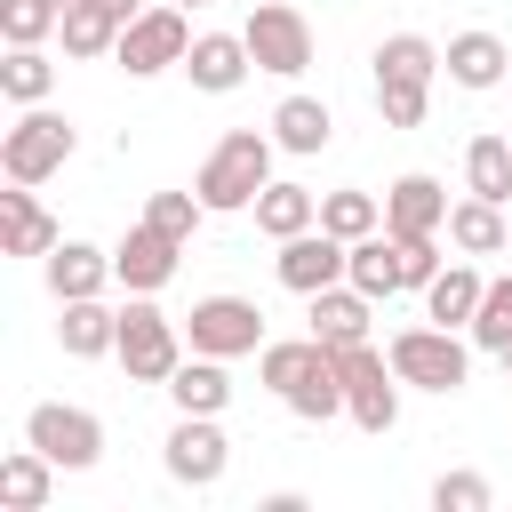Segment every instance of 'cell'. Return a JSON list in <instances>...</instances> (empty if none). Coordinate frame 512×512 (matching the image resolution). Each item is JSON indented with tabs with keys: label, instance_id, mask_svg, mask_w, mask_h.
Wrapping results in <instances>:
<instances>
[{
	"label": "cell",
	"instance_id": "obj_22",
	"mask_svg": "<svg viewBox=\"0 0 512 512\" xmlns=\"http://www.w3.org/2000/svg\"><path fill=\"white\" fill-rule=\"evenodd\" d=\"M312 304V336L320 344H368V320H376V296H360L352 280H336V288H320V296H304Z\"/></svg>",
	"mask_w": 512,
	"mask_h": 512
},
{
	"label": "cell",
	"instance_id": "obj_34",
	"mask_svg": "<svg viewBox=\"0 0 512 512\" xmlns=\"http://www.w3.org/2000/svg\"><path fill=\"white\" fill-rule=\"evenodd\" d=\"M472 352H496L504 360V344H512V272H496L488 288H480V312H472Z\"/></svg>",
	"mask_w": 512,
	"mask_h": 512
},
{
	"label": "cell",
	"instance_id": "obj_16",
	"mask_svg": "<svg viewBox=\"0 0 512 512\" xmlns=\"http://www.w3.org/2000/svg\"><path fill=\"white\" fill-rule=\"evenodd\" d=\"M440 72L480 96V88H504V80H512V48H504L496 32H456V40L440 48Z\"/></svg>",
	"mask_w": 512,
	"mask_h": 512
},
{
	"label": "cell",
	"instance_id": "obj_32",
	"mask_svg": "<svg viewBox=\"0 0 512 512\" xmlns=\"http://www.w3.org/2000/svg\"><path fill=\"white\" fill-rule=\"evenodd\" d=\"M320 224L336 240H368V232H384V200L360 184H336V192H320Z\"/></svg>",
	"mask_w": 512,
	"mask_h": 512
},
{
	"label": "cell",
	"instance_id": "obj_2",
	"mask_svg": "<svg viewBox=\"0 0 512 512\" xmlns=\"http://www.w3.org/2000/svg\"><path fill=\"white\" fill-rule=\"evenodd\" d=\"M432 80H440V48L424 32H392L376 48V112H384V128H424Z\"/></svg>",
	"mask_w": 512,
	"mask_h": 512
},
{
	"label": "cell",
	"instance_id": "obj_37",
	"mask_svg": "<svg viewBox=\"0 0 512 512\" xmlns=\"http://www.w3.org/2000/svg\"><path fill=\"white\" fill-rule=\"evenodd\" d=\"M392 248H400V288H416V296H424L432 272L448 264V256H440V232H392Z\"/></svg>",
	"mask_w": 512,
	"mask_h": 512
},
{
	"label": "cell",
	"instance_id": "obj_9",
	"mask_svg": "<svg viewBox=\"0 0 512 512\" xmlns=\"http://www.w3.org/2000/svg\"><path fill=\"white\" fill-rule=\"evenodd\" d=\"M24 440H32L56 472H88V464L104 456V424H96L88 408H72V400H40V408L24 416Z\"/></svg>",
	"mask_w": 512,
	"mask_h": 512
},
{
	"label": "cell",
	"instance_id": "obj_13",
	"mask_svg": "<svg viewBox=\"0 0 512 512\" xmlns=\"http://www.w3.org/2000/svg\"><path fill=\"white\" fill-rule=\"evenodd\" d=\"M176 256H184V240H168L160 224H128L120 248H112V272H120L128 296H160L176 280Z\"/></svg>",
	"mask_w": 512,
	"mask_h": 512
},
{
	"label": "cell",
	"instance_id": "obj_24",
	"mask_svg": "<svg viewBox=\"0 0 512 512\" xmlns=\"http://www.w3.org/2000/svg\"><path fill=\"white\" fill-rule=\"evenodd\" d=\"M328 136H336V112H328L320 96H280V104H272V144H280V152L312 160V152H328Z\"/></svg>",
	"mask_w": 512,
	"mask_h": 512
},
{
	"label": "cell",
	"instance_id": "obj_42",
	"mask_svg": "<svg viewBox=\"0 0 512 512\" xmlns=\"http://www.w3.org/2000/svg\"><path fill=\"white\" fill-rule=\"evenodd\" d=\"M56 8H72V0H56Z\"/></svg>",
	"mask_w": 512,
	"mask_h": 512
},
{
	"label": "cell",
	"instance_id": "obj_31",
	"mask_svg": "<svg viewBox=\"0 0 512 512\" xmlns=\"http://www.w3.org/2000/svg\"><path fill=\"white\" fill-rule=\"evenodd\" d=\"M0 96L24 112V104H48L56 96V64H48V48H8L0 56Z\"/></svg>",
	"mask_w": 512,
	"mask_h": 512
},
{
	"label": "cell",
	"instance_id": "obj_14",
	"mask_svg": "<svg viewBox=\"0 0 512 512\" xmlns=\"http://www.w3.org/2000/svg\"><path fill=\"white\" fill-rule=\"evenodd\" d=\"M40 272H48V296L56 304H72V296H104L120 272H112V248H96V240H56L48 256H40Z\"/></svg>",
	"mask_w": 512,
	"mask_h": 512
},
{
	"label": "cell",
	"instance_id": "obj_38",
	"mask_svg": "<svg viewBox=\"0 0 512 512\" xmlns=\"http://www.w3.org/2000/svg\"><path fill=\"white\" fill-rule=\"evenodd\" d=\"M488 504H496V488L480 472H440L432 480V512H488Z\"/></svg>",
	"mask_w": 512,
	"mask_h": 512
},
{
	"label": "cell",
	"instance_id": "obj_40",
	"mask_svg": "<svg viewBox=\"0 0 512 512\" xmlns=\"http://www.w3.org/2000/svg\"><path fill=\"white\" fill-rule=\"evenodd\" d=\"M504 376H512V344H504Z\"/></svg>",
	"mask_w": 512,
	"mask_h": 512
},
{
	"label": "cell",
	"instance_id": "obj_39",
	"mask_svg": "<svg viewBox=\"0 0 512 512\" xmlns=\"http://www.w3.org/2000/svg\"><path fill=\"white\" fill-rule=\"evenodd\" d=\"M104 8H112V16H120V24H128V16H144V8H152V0H104Z\"/></svg>",
	"mask_w": 512,
	"mask_h": 512
},
{
	"label": "cell",
	"instance_id": "obj_36",
	"mask_svg": "<svg viewBox=\"0 0 512 512\" xmlns=\"http://www.w3.org/2000/svg\"><path fill=\"white\" fill-rule=\"evenodd\" d=\"M200 216H208V200H200V192H152V200H144V224H160L168 240H192V232H200Z\"/></svg>",
	"mask_w": 512,
	"mask_h": 512
},
{
	"label": "cell",
	"instance_id": "obj_33",
	"mask_svg": "<svg viewBox=\"0 0 512 512\" xmlns=\"http://www.w3.org/2000/svg\"><path fill=\"white\" fill-rule=\"evenodd\" d=\"M288 416H304V424H328V416H344V360L328 352L296 392H288Z\"/></svg>",
	"mask_w": 512,
	"mask_h": 512
},
{
	"label": "cell",
	"instance_id": "obj_12",
	"mask_svg": "<svg viewBox=\"0 0 512 512\" xmlns=\"http://www.w3.org/2000/svg\"><path fill=\"white\" fill-rule=\"evenodd\" d=\"M272 248H280L272 272H280L288 296H320V288H336L344 264H352V240H336L328 224H312V232H296V240H272Z\"/></svg>",
	"mask_w": 512,
	"mask_h": 512
},
{
	"label": "cell",
	"instance_id": "obj_19",
	"mask_svg": "<svg viewBox=\"0 0 512 512\" xmlns=\"http://www.w3.org/2000/svg\"><path fill=\"white\" fill-rule=\"evenodd\" d=\"M56 240H64V224L32 200V184H8V192H0V248H8V256H48Z\"/></svg>",
	"mask_w": 512,
	"mask_h": 512
},
{
	"label": "cell",
	"instance_id": "obj_25",
	"mask_svg": "<svg viewBox=\"0 0 512 512\" xmlns=\"http://www.w3.org/2000/svg\"><path fill=\"white\" fill-rule=\"evenodd\" d=\"M48 496H56V464L24 440V448H8L0 456V504L8 512H48Z\"/></svg>",
	"mask_w": 512,
	"mask_h": 512
},
{
	"label": "cell",
	"instance_id": "obj_8",
	"mask_svg": "<svg viewBox=\"0 0 512 512\" xmlns=\"http://www.w3.org/2000/svg\"><path fill=\"white\" fill-rule=\"evenodd\" d=\"M240 32H248L256 72H272V80H296V72L312 64V24H304V8H288V0H256Z\"/></svg>",
	"mask_w": 512,
	"mask_h": 512
},
{
	"label": "cell",
	"instance_id": "obj_18",
	"mask_svg": "<svg viewBox=\"0 0 512 512\" xmlns=\"http://www.w3.org/2000/svg\"><path fill=\"white\" fill-rule=\"evenodd\" d=\"M232 360H216V352H192V360H176V376L160 384L168 400H176V416H224L232 408V376H224Z\"/></svg>",
	"mask_w": 512,
	"mask_h": 512
},
{
	"label": "cell",
	"instance_id": "obj_26",
	"mask_svg": "<svg viewBox=\"0 0 512 512\" xmlns=\"http://www.w3.org/2000/svg\"><path fill=\"white\" fill-rule=\"evenodd\" d=\"M312 224H320V192L280 184V176L256 192V232H264V240H296V232H312Z\"/></svg>",
	"mask_w": 512,
	"mask_h": 512
},
{
	"label": "cell",
	"instance_id": "obj_23",
	"mask_svg": "<svg viewBox=\"0 0 512 512\" xmlns=\"http://www.w3.org/2000/svg\"><path fill=\"white\" fill-rule=\"evenodd\" d=\"M384 232H448V192H440V176H392V192H384Z\"/></svg>",
	"mask_w": 512,
	"mask_h": 512
},
{
	"label": "cell",
	"instance_id": "obj_7",
	"mask_svg": "<svg viewBox=\"0 0 512 512\" xmlns=\"http://www.w3.org/2000/svg\"><path fill=\"white\" fill-rule=\"evenodd\" d=\"M336 360H344V416H352L360 432H392V424H400V368H392V352L344 344Z\"/></svg>",
	"mask_w": 512,
	"mask_h": 512
},
{
	"label": "cell",
	"instance_id": "obj_10",
	"mask_svg": "<svg viewBox=\"0 0 512 512\" xmlns=\"http://www.w3.org/2000/svg\"><path fill=\"white\" fill-rule=\"evenodd\" d=\"M184 344L192 352H216V360H240V352H264V312L248 296H200L184 312Z\"/></svg>",
	"mask_w": 512,
	"mask_h": 512
},
{
	"label": "cell",
	"instance_id": "obj_5",
	"mask_svg": "<svg viewBox=\"0 0 512 512\" xmlns=\"http://www.w3.org/2000/svg\"><path fill=\"white\" fill-rule=\"evenodd\" d=\"M112 360L128 368V384H168L176 360H184V328H176L152 296H128V304H120V344H112Z\"/></svg>",
	"mask_w": 512,
	"mask_h": 512
},
{
	"label": "cell",
	"instance_id": "obj_17",
	"mask_svg": "<svg viewBox=\"0 0 512 512\" xmlns=\"http://www.w3.org/2000/svg\"><path fill=\"white\" fill-rule=\"evenodd\" d=\"M56 344H64L72 360H104V352L120 344V304H104V296L56 304Z\"/></svg>",
	"mask_w": 512,
	"mask_h": 512
},
{
	"label": "cell",
	"instance_id": "obj_6",
	"mask_svg": "<svg viewBox=\"0 0 512 512\" xmlns=\"http://www.w3.org/2000/svg\"><path fill=\"white\" fill-rule=\"evenodd\" d=\"M192 56V24H184V8L176 0H152L144 16H128V32H120V48H112V64L128 72V80H160L168 64H184Z\"/></svg>",
	"mask_w": 512,
	"mask_h": 512
},
{
	"label": "cell",
	"instance_id": "obj_44",
	"mask_svg": "<svg viewBox=\"0 0 512 512\" xmlns=\"http://www.w3.org/2000/svg\"><path fill=\"white\" fill-rule=\"evenodd\" d=\"M504 136H512V128H504Z\"/></svg>",
	"mask_w": 512,
	"mask_h": 512
},
{
	"label": "cell",
	"instance_id": "obj_41",
	"mask_svg": "<svg viewBox=\"0 0 512 512\" xmlns=\"http://www.w3.org/2000/svg\"><path fill=\"white\" fill-rule=\"evenodd\" d=\"M176 8H200V0H176Z\"/></svg>",
	"mask_w": 512,
	"mask_h": 512
},
{
	"label": "cell",
	"instance_id": "obj_27",
	"mask_svg": "<svg viewBox=\"0 0 512 512\" xmlns=\"http://www.w3.org/2000/svg\"><path fill=\"white\" fill-rule=\"evenodd\" d=\"M328 352H336V344H320V336H280V344H264V352H256V384L288 400V392H296Z\"/></svg>",
	"mask_w": 512,
	"mask_h": 512
},
{
	"label": "cell",
	"instance_id": "obj_28",
	"mask_svg": "<svg viewBox=\"0 0 512 512\" xmlns=\"http://www.w3.org/2000/svg\"><path fill=\"white\" fill-rule=\"evenodd\" d=\"M120 32H128V24H120L104 0H72V8H64V24H56L64 56H112V48H120Z\"/></svg>",
	"mask_w": 512,
	"mask_h": 512
},
{
	"label": "cell",
	"instance_id": "obj_11",
	"mask_svg": "<svg viewBox=\"0 0 512 512\" xmlns=\"http://www.w3.org/2000/svg\"><path fill=\"white\" fill-rule=\"evenodd\" d=\"M160 464H168V480H176V488H216V480H224V464H232V440H224V424H216V416H176V424H168V440H160Z\"/></svg>",
	"mask_w": 512,
	"mask_h": 512
},
{
	"label": "cell",
	"instance_id": "obj_35",
	"mask_svg": "<svg viewBox=\"0 0 512 512\" xmlns=\"http://www.w3.org/2000/svg\"><path fill=\"white\" fill-rule=\"evenodd\" d=\"M56 24H64L56 0H0V40H8V48H40Z\"/></svg>",
	"mask_w": 512,
	"mask_h": 512
},
{
	"label": "cell",
	"instance_id": "obj_43",
	"mask_svg": "<svg viewBox=\"0 0 512 512\" xmlns=\"http://www.w3.org/2000/svg\"><path fill=\"white\" fill-rule=\"evenodd\" d=\"M504 256H512V248H504Z\"/></svg>",
	"mask_w": 512,
	"mask_h": 512
},
{
	"label": "cell",
	"instance_id": "obj_15",
	"mask_svg": "<svg viewBox=\"0 0 512 512\" xmlns=\"http://www.w3.org/2000/svg\"><path fill=\"white\" fill-rule=\"evenodd\" d=\"M184 72H192V88H200V96H232V88L256 72V56H248V32H192V56H184Z\"/></svg>",
	"mask_w": 512,
	"mask_h": 512
},
{
	"label": "cell",
	"instance_id": "obj_21",
	"mask_svg": "<svg viewBox=\"0 0 512 512\" xmlns=\"http://www.w3.org/2000/svg\"><path fill=\"white\" fill-rule=\"evenodd\" d=\"M480 288H488V272H480L472 256H448V264L432 272V288H424V320H440V328H472Z\"/></svg>",
	"mask_w": 512,
	"mask_h": 512
},
{
	"label": "cell",
	"instance_id": "obj_4",
	"mask_svg": "<svg viewBox=\"0 0 512 512\" xmlns=\"http://www.w3.org/2000/svg\"><path fill=\"white\" fill-rule=\"evenodd\" d=\"M72 152H80V128H72L64 112H48V104H24L16 128L0 136V176H8V184H48Z\"/></svg>",
	"mask_w": 512,
	"mask_h": 512
},
{
	"label": "cell",
	"instance_id": "obj_3",
	"mask_svg": "<svg viewBox=\"0 0 512 512\" xmlns=\"http://www.w3.org/2000/svg\"><path fill=\"white\" fill-rule=\"evenodd\" d=\"M392 368H400V384L408 392H464V376H472V336H456V328H440V320H424V328H400L392 344Z\"/></svg>",
	"mask_w": 512,
	"mask_h": 512
},
{
	"label": "cell",
	"instance_id": "obj_29",
	"mask_svg": "<svg viewBox=\"0 0 512 512\" xmlns=\"http://www.w3.org/2000/svg\"><path fill=\"white\" fill-rule=\"evenodd\" d=\"M344 280L360 288V296H400V248H392V232H368V240H352V264H344Z\"/></svg>",
	"mask_w": 512,
	"mask_h": 512
},
{
	"label": "cell",
	"instance_id": "obj_20",
	"mask_svg": "<svg viewBox=\"0 0 512 512\" xmlns=\"http://www.w3.org/2000/svg\"><path fill=\"white\" fill-rule=\"evenodd\" d=\"M448 248H456V256H504V248H512V216H504L496 200L464 192V200H448Z\"/></svg>",
	"mask_w": 512,
	"mask_h": 512
},
{
	"label": "cell",
	"instance_id": "obj_30",
	"mask_svg": "<svg viewBox=\"0 0 512 512\" xmlns=\"http://www.w3.org/2000/svg\"><path fill=\"white\" fill-rule=\"evenodd\" d=\"M464 192H480V200H512V136H472L464 144Z\"/></svg>",
	"mask_w": 512,
	"mask_h": 512
},
{
	"label": "cell",
	"instance_id": "obj_1",
	"mask_svg": "<svg viewBox=\"0 0 512 512\" xmlns=\"http://www.w3.org/2000/svg\"><path fill=\"white\" fill-rule=\"evenodd\" d=\"M272 136L264 128H232V136H216V152L200 160V176H192V192L208 200V216H240V208H256V192L272 184Z\"/></svg>",
	"mask_w": 512,
	"mask_h": 512
}]
</instances>
